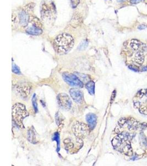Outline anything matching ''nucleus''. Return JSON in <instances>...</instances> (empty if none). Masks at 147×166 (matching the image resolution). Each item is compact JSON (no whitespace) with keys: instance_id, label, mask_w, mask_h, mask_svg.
<instances>
[{"instance_id":"f257e3e1","label":"nucleus","mask_w":147,"mask_h":166,"mask_svg":"<svg viewBox=\"0 0 147 166\" xmlns=\"http://www.w3.org/2000/svg\"><path fill=\"white\" fill-rule=\"evenodd\" d=\"M111 143L115 150L132 160L147 157V123L132 117L117 122Z\"/></svg>"},{"instance_id":"f03ea898","label":"nucleus","mask_w":147,"mask_h":166,"mask_svg":"<svg viewBox=\"0 0 147 166\" xmlns=\"http://www.w3.org/2000/svg\"><path fill=\"white\" fill-rule=\"evenodd\" d=\"M122 55L126 64L135 72L147 71V45L139 40L132 39L123 44Z\"/></svg>"},{"instance_id":"7ed1b4c3","label":"nucleus","mask_w":147,"mask_h":166,"mask_svg":"<svg viewBox=\"0 0 147 166\" xmlns=\"http://www.w3.org/2000/svg\"><path fill=\"white\" fill-rule=\"evenodd\" d=\"M75 40L73 37L68 33H62L55 39L54 47L57 54L65 55L68 53L74 46Z\"/></svg>"},{"instance_id":"20e7f679","label":"nucleus","mask_w":147,"mask_h":166,"mask_svg":"<svg viewBox=\"0 0 147 166\" xmlns=\"http://www.w3.org/2000/svg\"><path fill=\"white\" fill-rule=\"evenodd\" d=\"M134 108L141 114L147 115V89H141L135 94L133 99Z\"/></svg>"},{"instance_id":"39448f33","label":"nucleus","mask_w":147,"mask_h":166,"mask_svg":"<svg viewBox=\"0 0 147 166\" xmlns=\"http://www.w3.org/2000/svg\"><path fill=\"white\" fill-rule=\"evenodd\" d=\"M12 119L18 127L23 129V121L29 115L25 106L20 103H17L12 106Z\"/></svg>"},{"instance_id":"423d86ee","label":"nucleus","mask_w":147,"mask_h":166,"mask_svg":"<svg viewBox=\"0 0 147 166\" xmlns=\"http://www.w3.org/2000/svg\"><path fill=\"white\" fill-rule=\"evenodd\" d=\"M90 130L88 125L79 121L75 122L72 126V132L77 139L80 140L86 138L89 135Z\"/></svg>"},{"instance_id":"0eeeda50","label":"nucleus","mask_w":147,"mask_h":166,"mask_svg":"<svg viewBox=\"0 0 147 166\" xmlns=\"http://www.w3.org/2000/svg\"><path fill=\"white\" fill-rule=\"evenodd\" d=\"M62 77L65 82L70 86L77 88H82L83 86V84L81 80L73 74L64 72L62 74Z\"/></svg>"},{"instance_id":"6e6552de","label":"nucleus","mask_w":147,"mask_h":166,"mask_svg":"<svg viewBox=\"0 0 147 166\" xmlns=\"http://www.w3.org/2000/svg\"><path fill=\"white\" fill-rule=\"evenodd\" d=\"M57 101L61 108L69 110L72 106V101L69 96L65 93H60L57 95Z\"/></svg>"},{"instance_id":"1a4fd4ad","label":"nucleus","mask_w":147,"mask_h":166,"mask_svg":"<svg viewBox=\"0 0 147 166\" xmlns=\"http://www.w3.org/2000/svg\"><path fill=\"white\" fill-rule=\"evenodd\" d=\"M42 17L44 21L46 18H50L51 16L55 13V9L53 6L48 5V4L44 3L42 6L41 9Z\"/></svg>"},{"instance_id":"9d476101","label":"nucleus","mask_w":147,"mask_h":166,"mask_svg":"<svg viewBox=\"0 0 147 166\" xmlns=\"http://www.w3.org/2000/svg\"><path fill=\"white\" fill-rule=\"evenodd\" d=\"M69 94L73 100L78 103L81 104L84 101V95L81 91L77 89H71L69 90Z\"/></svg>"},{"instance_id":"9b49d317","label":"nucleus","mask_w":147,"mask_h":166,"mask_svg":"<svg viewBox=\"0 0 147 166\" xmlns=\"http://www.w3.org/2000/svg\"><path fill=\"white\" fill-rule=\"evenodd\" d=\"M86 121L87 122L88 125L90 127V129L93 130L95 127L97 122L96 115L91 113L88 114L86 116Z\"/></svg>"},{"instance_id":"f8f14e48","label":"nucleus","mask_w":147,"mask_h":166,"mask_svg":"<svg viewBox=\"0 0 147 166\" xmlns=\"http://www.w3.org/2000/svg\"><path fill=\"white\" fill-rule=\"evenodd\" d=\"M29 16L28 15L27 13L22 11L19 13V19L20 24H21L23 27H25L27 26L29 23Z\"/></svg>"},{"instance_id":"ddd939ff","label":"nucleus","mask_w":147,"mask_h":166,"mask_svg":"<svg viewBox=\"0 0 147 166\" xmlns=\"http://www.w3.org/2000/svg\"><path fill=\"white\" fill-rule=\"evenodd\" d=\"M26 32L28 33L30 35H34V36H38L42 34V30L40 28L36 27L34 26L29 27L26 30Z\"/></svg>"},{"instance_id":"4468645a","label":"nucleus","mask_w":147,"mask_h":166,"mask_svg":"<svg viewBox=\"0 0 147 166\" xmlns=\"http://www.w3.org/2000/svg\"><path fill=\"white\" fill-rule=\"evenodd\" d=\"M82 22V19L81 17L77 13H75L72 17L71 21V23L73 27H77L79 25H80Z\"/></svg>"},{"instance_id":"2eb2a0df","label":"nucleus","mask_w":147,"mask_h":166,"mask_svg":"<svg viewBox=\"0 0 147 166\" xmlns=\"http://www.w3.org/2000/svg\"><path fill=\"white\" fill-rule=\"evenodd\" d=\"M29 22L34 27L40 28H42V22L40 21L39 18H37L35 16H29Z\"/></svg>"},{"instance_id":"dca6fc26","label":"nucleus","mask_w":147,"mask_h":166,"mask_svg":"<svg viewBox=\"0 0 147 166\" xmlns=\"http://www.w3.org/2000/svg\"><path fill=\"white\" fill-rule=\"evenodd\" d=\"M85 88L90 95H94L95 93V84L93 81L90 80L85 84Z\"/></svg>"},{"instance_id":"f3484780","label":"nucleus","mask_w":147,"mask_h":166,"mask_svg":"<svg viewBox=\"0 0 147 166\" xmlns=\"http://www.w3.org/2000/svg\"><path fill=\"white\" fill-rule=\"evenodd\" d=\"M35 6V4L33 3V2L28 3L27 5H26L25 6H24V7L23 9V11H24V12H25L27 13H30V12H32L34 10Z\"/></svg>"},{"instance_id":"a211bd4d","label":"nucleus","mask_w":147,"mask_h":166,"mask_svg":"<svg viewBox=\"0 0 147 166\" xmlns=\"http://www.w3.org/2000/svg\"><path fill=\"white\" fill-rule=\"evenodd\" d=\"M28 140H29V141H30V142H32V143H35V142L36 141L35 133L32 130H30L28 131Z\"/></svg>"},{"instance_id":"6ab92c4d","label":"nucleus","mask_w":147,"mask_h":166,"mask_svg":"<svg viewBox=\"0 0 147 166\" xmlns=\"http://www.w3.org/2000/svg\"><path fill=\"white\" fill-rule=\"evenodd\" d=\"M12 71H13V72H15V74H21V71L19 70V68L15 64H13V65H12Z\"/></svg>"},{"instance_id":"aec40b11","label":"nucleus","mask_w":147,"mask_h":166,"mask_svg":"<svg viewBox=\"0 0 147 166\" xmlns=\"http://www.w3.org/2000/svg\"><path fill=\"white\" fill-rule=\"evenodd\" d=\"M70 1L72 7L74 9L77 7L80 3V0H70Z\"/></svg>"},{"instance_id":"412c9836","label":"nucleus","mask_w":147,"mask_h":166,"mask_svg":"<svg viewBox=\"0 0 147 166\" xmlns=\"http://www.w3.org/2000/svg\"><path fill=\"white\" fill-rule=\"evenodd\" d=\"M88 44V43L86 41H84L81 43L80 45H79L78 49H84L87 47Z\"/></svg>"},{"instance_id":"4be33fe9","label":"nucleus","mask_w":147,"mask_h":166,"mask_svg":"<svg viewBox=\"0 0 147 166\" xmlns=\"http://www.w3.org/2000/svg\"><path fill=\"white\" fill-rule=\"evenodd\" d=\"M35 97V95L34 94V96H33V99H32V101H33V106H34V109H35V110L36 111H38V109H37L36 97Z\"/></svg>"},{"instance_id":"5701e85b","label":"nucleus","mask_w":147,"mask_h":166,"mask_svg":"<svg viewBox=\"0 0 147 166\" xmlns=\"http://www.w3.org/2000/svg\"><path fill=\"white\" fill-rule=\"evenodd\" d=\"M144 0H131V3L133 5H136V4H138V3L141 2L142 1H143Z\"/></svg>"},{"instance_id":"b1692460","label":"nucleus","mask_w":147,"mask_h":166,"mask_svg":"<svg viewBox=\"0 0 147 166\" xmlns=\"http://www.w3.org/2000/svg\"><path fill=\"white\" fill-rule=\"evenodd\" d=\"M147 28L146 26H145L144 24H142V25H140L139 26H138V28L140 30H144V29H145Z\"/></svg>"},{"instance_id":"393cba45","label":"nucleus","mask_w":147,"mask_h":166,"mask_svg":"<svg viewBox=\"0 0 147 166\" xmlns=\"http://www.w3.org/2000/svg\"><path fill=\"white\" fill-rule=\"evenodd\" d=\"M126 1V0H117V1L118 2H123V1Z\"/></svg>"}]
</instances>
